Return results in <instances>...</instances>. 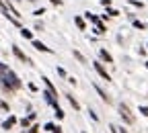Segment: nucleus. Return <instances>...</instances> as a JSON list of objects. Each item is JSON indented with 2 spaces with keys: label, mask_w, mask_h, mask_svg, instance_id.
<instances>
[{
  "label": "nucleus",
  "mask_w": 148,
  "mask_h": 133,
  "mask_svg": "<svg viewBox=\"0 0 148 133\" xmlns=\"http://www.w3.org/2000/svg\"><path fill=\"white\" fill-rule=\"evenodd\" d=\"M0 84H2L4 90H18L21 88V80L16 78V74L12 70H2L0 72Z\"/></svg>",
  "instance_id": "obj_1"
},
{
  "label": "nucleus",
  "mask_w": 148,
  "mask_h": 133,
  "mask_svg": "<svg viewBox=\"0 0 148 133\" xmlns=\"http://www.w3.org/2000/svg\"><path fill=\"white\" fill-rule=\"evenodd\" d=\"M117 109H119V115H121V119H123V121H125L127 125H132V123H134V115L130 113L127 105H123V102H121V105H119Z\"/></svg>",
  "instance_id": "obj_2"
},
{
  "label": "nucleus",
  "mask_w": 148,
  "mask_h": 133,
  "mask_svg": "<svg viewBox=\"0 0 148 133\" xmlns=\"http://www.w3.org/2000/svg\"><path fill=\"white\" fill-rule=\"evenodd\" d=\"M92 66H95V70H97V74L101 76V78L103 80H107V82H111V76H109V72L103 68V64L101 62H95V64H92Z\"/></svg>",
  "instance_id": "obj_3"
},
{
  "label": "nucleus",
  "mask_w": 148,
  "mask_h": 133,
  "mask_svg": "<svg viewBox=\"0 0 148 133\" xmlns=\"http://www.w3.org/2000/svg\"><path fill=\"white\" fill-rule=\"evenodd\" d=\"M12 53H14V55H16V58H18V60H21V62H25V64H31V60H29V58H27V55L23 53V49H21V47H18V45H12Z\"/></svg>",
  "instance_id": "obj_4"
},
{
  "label": "nucleus",
  "mask_w": 148,
  "mask_h": 133,
  "mask_svg": "<svg viewBox=\"0 0 148 133\" xmlns=\"http://www.w3.org/2000/svg\"><path fill=\"white\" fill-rule=\"evenodd\" d=\"M14 125H16V117L12 115V117H8V119H6V121L2 123V129H4V131H10V129H12Z\"/></svg>",
  "instance_id": "obj_5"
},
{
  "label": "nucleus",
  "mask_w": 148,
  "mask_h": 133,
  "mask_svg": "<svg viewBox=\"0 0 148 133\" xmlns=\"http://www.w3.org/2000/svg\"><path fill=\"white\" fill-rule=\"evenodd\" d=\"M33 47H35L37 51H43V53H51V49H49V47H45V43L37 41V39H33Z\"/></svg>",
  "instance_id": "obj_6"
},
{
  "label": "nucleus",
  "mask_w": 148,
  "mask_h": 133,
  "mask_svg": "<svg viewBox=\"0 0 148 133\" xmlns=\"http://www.w3.org/2000/svg\"><path fill=\"white\" fill-rule=\"evenodd\" d=\"M99 58H101L103 62H107V64H113V58H111V53H109L107 49H99Z\"/></svg>",
  "instance_id": "obj_7"
},
{
  "label": "nucleus",
  "mask_w": 148,
  "mask_h": 133,
  "mask_svg": "<svg viewBox=\"0 0 148 133\" xmlns=\"http://www.w3.org/2000/svg\"><path fill=\"white\" fill-rule=\"evenodd\" d=\"M74 25H76L80 31H86V21H84L82 16H74Z\"/></svg>",
  "instance_id": "obj_8"
},
{
  "label": "nucleus",
  "mask_w": 148,
  "mask_h": 133,
  "mask_svg": "<svg viewBox=\"0 0 148 133\" xmlns=\"http://www.w3.org/2000/svg\"><path fill=\"white\" fill-rule=\"evenodd\" d=\"M41 80L45 82V86H47V90H49V92L53 94V96H58V90H56V86L51 84V80H49V78H45V76H43V78H41Z\"/></svg>",
  "instance_id": "obj_9"
},
{
  "label": "nucleus",
  "mask_w": 148,
  "mask_h": 133,
  "mask_svg": "<svg viewBox=\"0 0 148 133\" xmlns=\"http://www.w3.org/2000/svg\"><path fill=\"white\" fill-rule=\"evenodd\" d=\"M45 131H51V133H62V127H58V125H53V123H45V127H43Z\"/></svg>",
  "instance_id": "obj_10"
},
{
  "label": "nucleus",
  "mask_w": 148,
  "mask_h": 133,
  "mask_svg": "<svg viewBox=\"0 0 148 133\" xmlns=\"http://www.w3.org/2000/svg\"><path fill=\"white\" fill-rule=\"evenodd\" d=\"M66 98H68V102L72 105V109H74V111H80V105H78V100L74 98L72 94H66Z\"/></svg>",
  "instance_id": "obj_11"
},
{
  "label": "nucleus",
  "mask_w": 148,
  "mask_h": 133,
  "mask_svg": "<svg viewBox=\"0 0 148 133\" xmlns=\"http://www.w3.org/2000/svg\"><path fill=\"white\" fill-rule=\"evenodd\" d=\"M95 90H97V92H99V96H101V98H103V100H105V102H111V98H109V96H107V92H105V90H103V88H101V86H97V84H95Z\"/></svg>",
  "instance_id": "obj_12"
},
{
  "label": "nucleus",
  "mask_w": 148,
  "mask_h": 133,
  "mask_svg": "<svg viewBox=\"0 0 148 133\" xmlns=\"http://www.w3.org/2000/svg\"><path fill=\"white\" fill-rule=\"evenodd\" d=\"M84 16L88 18L90 23H95V25H99V23H101V18H99L97 14H92V12H84Z\"/></svg>",
  "instance_id": "obj_13"
},
{
  "label": "nucleus",
  "mask_w": 148,
  "mask_h": 133,
  "mask_svg": "<svg viewBox=\"0 0 148 133\" xmlns=\"http://www.w3.org/2000/svg\"><path fill=\"white\" fill-rule=\"evenodd\" d=\"M21 35L25 37V39H29V41H33V31H29V29H25V27H23V29H21Z\"/></svg>",
  "instance_id": "obj_14"
},
{
  "label": "nucleus",
  "mask_w": 148,
  "mask_h": 133,
  "mask_svg": "<svg viewBox=\"0 0 148 133\" xmlns=\"http://www.w3.org/2000/svg\"><path fill=\"white\" fill-rule=\"evenodd\" d=\"M39 129H41V127L35 123V125H31V127H29V131H27V133H39Z\"/></svg>",
  "instance_id": "obj_15"
},
{
  "label": "nucleus",
  "mask_w": 148,
  "mask_h": 133,
  "mask_svg": "<svg viewBox=\"0 0 148 133\" xmlns=\"http://www.w3.org/2000/svg\"><path fill=\"white\" fill-rule=\"evenodd\" d=\"M56 119H64V111L60 107H56Z\"/></svg>",
  "instance_id": "obj_16"
},
{
  "label": "nucleus",
  "mask_w": 148,
  "mask_h": 133,
  "mask_svg": "<svg viewBox=\"0 0 148 133\" xmlns=\"http://www.w3.org/2000/svg\"><path fill=\"white\" fill-rule=\"evenodd\" d=\"M107 14H109V16H119V10H115V8H111V6H109Z\"/></svg>",
  "instance_id": "obj_17"
},
{
  "label": "nucleus",
  "mask_w": 148,
  "mask_h": 133,
  "mask_svg": "<svg viewBox=\"0 0 148 133\" xmlns=\"http://www.w3.org/2000/svg\"><path fill=\"white\" fill-rule=\"evenodd\" d=\"M74 58H76L78 62H82V64H84V55H82L80 51H74Z\"/></svg>",
  "instance_id": "obj_18"
},
{
  "label": "nucleus",
  "mask_w": 148,
  "mask_h": 133,
  "mask_svg": "<svg viewBox=\"0 0 148 133\" xmlns=\"http://www.w3.org/2000/svg\"><path fill=\"white\" fill-rule=\"evenodd\" d=\"M58 74L62 76V78H68V74H66V70H64V68H58Z\"/></svg>",
  "instance_id": "obj_19"
},
{
  "label": "nucleus",
  "mask_w": 148,
  "mask_h": 133,
  "mask_svg": "<svg viewBox=\"0 0 148 133\" xmlns=\"http://www.w3.org/2000/svg\"><path fill=\"white\" fill-rule=\"evenodd\" d=\"M132 23H134L136 29H144V23H140V21H132Z\"/></svg>",
  "instance_id": "obj_20"
},
{
  "label": "nucleus",
  "mask_w": 148,
  "mask_h": 133,
  "mask_svg": "<svg viewBox=\"0 0 148 133\" xmlns=\"http://www.w3.org/2000/svg\"><path fill=\"white\" fill-rule=\"evenodd\" d=\"M140 113H142L144 117H148V107H140Z\"/></svg>",
  "instance_id": "obj_21"
},
{
  "label": "nucleus",
  "mask_w": 148,
  "mask_h": 133,
  "mask_svg": "<svg viewBox=\"0 0 148 133\" xmlns=\"http://www.w3.org/2000/svg\"><path fill=\"white\" fill-rule=\"evenodd\" d=\"M88 113H90V119H92V121H99V117H97L95 111H88Z\"/></svg>",
  "instance_id": "obj_22"
},
{
  "label": "nucleus",
  "mask_w": 148,
  "mask_h": 133,
  "mask_svg": "<svg viewBox=\"0 0 148 133\" xmlns=\"http://www.w3.org/2000/svg\"><path fill=\"white\" fill-rule=\"evenodd\" d=\"M41 14H45V10H43V8H37V10H35V16H41Z\"/></svg>",
  "instance_id": "obj_23"
},
{
  "label": "nucleus",
  "mask_w": 148,
  "mask_h": 133,
  "mask_svg": "<svg viewBox=\"0 0 148 133\" xmlns=\"http://www.w3.org/2000/svg\"><path fill=\"white\" fill-rule=\"evenodd\" d=\"M130 4H134V6H138V8L142 6V2H138V0H130Z\"/></svg>",
  "instance_id": "obj_24"
},
{
  "label": "nucleus",
  "mask_w": 148,
  "mask_h": 133,
  "mask_svg": "<svg viewBox=\"0 0 148 133\" xmlns=\"http://www.w3.org/2000/svg\"><path fill=\"white\" fill-rule=\"evenodd\" d=\"M101 4H103V6H107V8H109V6H111V0H101Z\"/></svg>",
  "instance_id": "obj_25"
},
{
  "label": "nucleus",
  "mask_w": 148,
  "mask_h": 133,
  "mask_svg": "<svg viewBox=\"0 0 148 133\" xmlns=\"http://www.w3.org/2000/svg\"><path fill=\"white\" fill-rule=\"evenodd\" d=\"M51 4H56V6H62V0H49Z\"/></svg>",
  "instance_id": "obj_26"
},
{
  "label": "nucleus",
  "mask_w": 148,
  "mask_h": 133,
  "mask_svg": "<svg viewBox=\"0 0 148 133\" xmlns=\"http://www.w3.org/2000/svg\"><path fill=\"white\" fill-rule=\"evenodd\" d=\"M29 90H31V92H37V86H35V84L31 82V84H29Z\"/></svg>",
  "instance_id": "obj_27"
},
{
  "label": "nucleus",
  "mask_w": 148,
  "mask_h": 133,
  "mask_svg": "<svg viewBox=\"0 0 148 133\" xmlns=\"http://www.w3.org/2000/svg\"><path fill=\"white\" fill-rule=\"evenodd\" d=\"M146 68H148V62H146Z\"/></svg>",
  "instance_id": "obj_28"
},
{
  "label": "nucleus",
  "mask_w": 148,
  "mask_h": 133,
  "mask_svg": "<svg viewBox=\"0 0 148 133\" xmlns=\"http://www.w3.org/2000/svg\"><path fill=\"white\" fill-rule=\"evenodd\" d=\"M82 133H86V131H82Z\"/></svg>",
  "instance_id": "obj_29"
}]
</instances>
